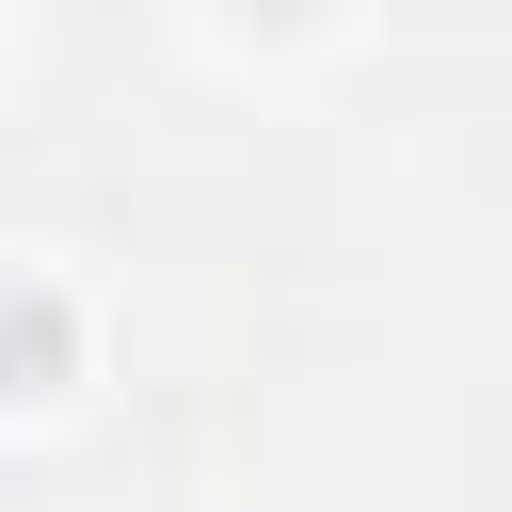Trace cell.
Listing matches in <instances>:
<instances>
[{"label":"cell","mask_w":512,"mask_h":512,"mask_svg":"<svg viewBox=\"0 0 512 512\" xmlns=\"http://www.w3.org/2000/svg\"><path fill=\"white\" fill-rule=\"evenodd\" d=\"M64 384H80V304L16 272L0 288V400H64Z\"/></svg>","instance_id":"1"},{"label":"cell","mask_w":512,"mask_h":512,"mask_svg":"<svg viewBox=\"0 0 512 512\" xmlns=\"http://www.w3.org/2000/svg\"><path fill=\"white\" fill-rule=\"evenodd\" d=\"M240 16H304V0H240Z\"/></svg>","instance_id":"2"}]
</instances>
